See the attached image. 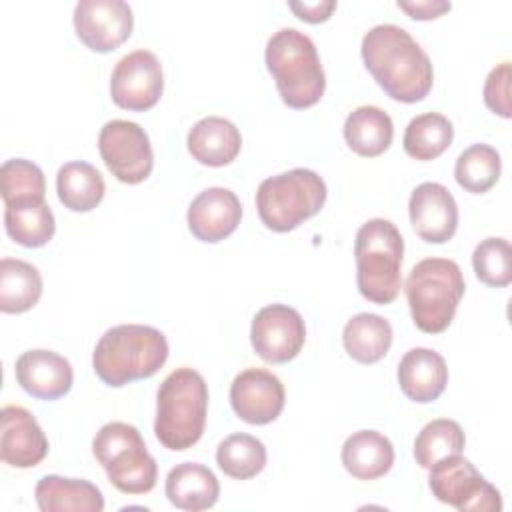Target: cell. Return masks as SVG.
Wrapping results in <instances>:
<instances>
[{"instance_id": "cell-25", "label": "cell", "mask_w": 512, "mask_h": 512, "mask_svg": "<svg viewBox=\"0 0 512 512\" xmlns=\"http://www.w3.org/2000/svg\"><path fill=\"white\" fill-rule=\"evenodd\" d=\"M392 138V118L378 106H360L350 112L344 122V140L358 156H380L390 148Z\"/></svg>"}, {"instance_id": "cell-3", "label": "cell", "mask_w": 512, "mask_h": 512, "mask_svg": "<svg viewBox=\"0 0 512 512\" xmlns=\"http://www.w3.org/2000/svg\"><path fill=\"white\" fill-rule=\"evenodd\" d=\"M208 384L200 372L182 366L170 372L156 394L154 434L168 450H188L204 434Z\"/></svg>"}, {"instance_id": "cell-16", "label": "cell", "mask_w": 512, "mask_h": 512, "mask_svg": "<svg viewBox=\"0 0 512 512\" xmlns=\"http://www.w3.org/2000/svg\"><path fill=\"white\" fill-rule=\"evenodd\" d=\"M0 456L8 466L32 468L48 454V438L32 412L8 404L0 410Z\"/></svg>"}, {"instance_id": "cell-4", "label": "cell", "mask_w": 512, "mask_h": 512, "mask_svg": "<svg viewBox=\"0 0 512 512\" xmlns=\"http://www.w3.org/2000/svg\"><path fill=\"white\" fill-rule=\"evenodd\" d=\"M266 66L282 102L302 110L320 102L326 76L314 42L296 28H280L266 42Z\"/></svg>"}, {"instance_id": "cell-6", "label": "cell", "mask_w": 512, "mask_h": 512, "mask_svg": "<svg viewBox=\"0 0 512 512\" xmlns=\"http://www.w3.org/2000/svg\"><path fill=\"white\" fill-rule=\"evenodd\" d=\"M464 276L460 266L448 258H424L404 282L412 320L426 334L444 332L464 296Z\"/></svg>"}, {"instance_id": "cell-9", "label": "cell", "mask_w": 512, "mask_h": 512, "mask_svg": "<svg viewBox=\"0 0 512 512\" xmlns=\"http://www.w3.org/2000/svg\"><path fill=\"white\" fill-rule=\"evenodd\" d=\"M428 486L436 500L460 512H500L502 496L470 460L460 454L438 460L428 468Z\"/></svg>"}, {"instance_id": "cell-34", "label": "cell", "mask_w": 512, "mask_h": 512, "mask_svg": "<svg viewBox=\"0 0 512 512\" xmlns=\"http://www.w3.org/2000/svg\"><path fill=\"white\" fill-rule=\"evenodd\" d=\"M0 184L4 204L26 198H44L46 194V180L42 170L24 158H10L2 164Z\"/></svg>"}, {"instance_id": "cell-12", "label": "cell", "mask_w": 512, "mask_h": 512, "mask_svg": "<svg viewBox=\"0 0 512 512\" xmlns=\"http://www.w3.org/2000/svg\"><path fill=\"white\" fill-rule=\"evenodd\" d=\"M304 340V320L300 312L288 304H268L260 308L252 320L250 342L264 362H290L300 354Z\"/></svg>"}, {"instance_id": "cell-15", "label": "cell", "mask_w": 512, "mask_h": 512, "mask_svg": "<svg viewBox=\"0 0 512 512\" xmlns=\"http://www.w3.org/2000/svg\"><path fill=\"white\" fill-rule=\"evenodd\" d=\"M414 232L430 244L448 242L458 228V206L450 190L438 182L418 184L408 202Z\"/></svg>"}, {"instance_id": "cell-2", "label": "cell", "mask_w": 512, "mask_h": 512, "mask_svg": "<svg viewBox=\"0 0 512 512\" xmlns=\"http://www.w3.org/2000/svg\"><path fill=\"white\" fill-rule=\"evenodd\" d=\"M166 360L168 340L158 328L120 324L100 336L92 354V368L104 384L120 388L154 376Z\"/></svg>"}, {"instance_id": "cell-20", "label": "cell", "mask_w": 512, "mask_h": 512, "mask_svg": "<svg viewBox=\"0 0 512 512\" xmlns=\"http://www.w3.org/2000/svg\"><path fill=\"white\" fill-rule=\"evenodd\" d=\"M186 144L196 162L220 168L238 156L242 148V136L236 124L228 118L208 116L190 128Z\"/></svg>"}, {"instance_id": "cell-35", "label": "cell", "mask_w": 512, "mask_h": 512, "mask_svg": "<svg viewBox=\"0 0 512 512\" xmlns=\"http://www.w3.org/2000/svg\"><path fill=\"white\" fill-rule=\"evenodd\" d=\"M510 80L512 66L510 62H502L490 70L484 82V104L498 116L510 118Z\"/></svg>"}, {"instance_id": "cell-22", "label": "cell", "mask_w": 512, "mask_h": 512, "mask_svg": "<svg viewBox=\"0 0 512 512\" xmlns=\"http://www.w3.org/2000/svg\"><path fill=\"white\" fill-rule=\"evenodd\" d=\"M42 512H102L104 496L100 488L82 478H64L58 474L42 476L34 490Z\"/></svg>"}, {"instance_id": "cell-5", "label": "cell", "mask_w": 512, "mask_h": 512, "mask_svg": "<svg viewBox=\"0 0 512 512\" xmlns=\"http://www.w3.org/2000/svg\"><path fill=\"white\" fill-rule=\"evenodd\" d=\"M404 240L394 222L372 218L364 222L354 240L358 292L374 304L396 300L402 284Z\"/></svg>"}, {"instance_id": "cell-21", "label": "cell", "mask_w": 512, "mask_h": 512, "mask_svg": "<svg viewBox=\"0 0 512 512\" xmlns=\"http://www.w3.org/2000/svg\"><path fill=\"white\" fill-rule=\"evenodd\" d=\"M164 492L172 506L188 512H200L216 504L220 484L208 466L198 462H182L168 472Z\"/></svg>"}, {"instance_id": "cell-18", "label": "cell", "mask_w": 512, "mask_h": 512, "mask_svg": "<svg viewBox=\"0 0 512 512\" xmlns=\"http://www.w3.org/2000/svg\"><path fill=\"white\" fill-rule=\"evenodd\" d=\"M16 380L34 398L58 400L74 382L70 362L52 350H26L16 360Z\"/></svg>"}, {"instance_id": "cell-11", "label": "cell", "mask_w": 512, "mask_h": 512, "mask_svg": "<svg viewBox=\"0 0 512 512\" xmlns=\"http://www.w3.org/2000/svg\"><path fill=\"white\" fill-rule=\"evenodd\" d=\"M162 90V64L150 50H134L122 56L112 70L110 96L112 102L124 110H150L158 104Z\"/></svg>"}, {"instance_id": "cell-30", "label": "cell", "mask_w": 512, "mask_h": 512, "mask_svg": "<svg viewBox=\"0 0 512 512\" xmlns=\"http://www.w3.org/2000/svg\"><path fill=\"white\" fill-rule=\"evenodd\" d=\"M266 460V446L256 436L244 432L226 436L216 448V462L220 470L236 480L254 478L264 470Z\"/></svg>"}, {"instance_id": "cell-36", "label": "cell", "mask_w": 512, "mask_h": 512, "mask_svg": "<svg viewBox=\"0 0 512 512\" xmlns=\"http://www.w3.org/2000/svg\"><path fill=\"white\" fill-rule=\"evenodd\" d=\"M288 8L304 22L310 24H318L330 18V14L336 10V2L328 0V2H290Z\"/></svg>"}, {"instance_id": "cell-1", "label": "cell", "mask_w": 512, "mask_h": 512, "mask_svg": "<svg viewBox=\"0 0 512 512\" xmlns=\"http://www.w3.org/2000/svg\"><path fill=\"white\" fill-rule=\"evenodd\" d=\"M360 52L368 72L392 100L414 104L432 90V62L402 26L378 24L370 28L362 38Z\"/></svg>"}, {"instance_id": "cell-33", "label": "cell", "mask_w": 512, "mask_h": 512, "mask_svg": "<svg viewBox=\"0 0 512 512\" xmlns=\"http://www.w3.org/2000/svg\"><path fill=\"white\" fill-rule=\"evenodd\" d=\"M472 266L480 282L504 288L512 282V250L506 238H484L472 252Z\"/></svg>"}, {"instance_id": "cell-14", "label": "cell", "mask_w": 512, "mask_h": 512, "mask_svg": "<svg viewBox=\"0 0 512 512\" xmlns=\"http://www.w3.org/2000/svg\"><path fill=\"white\" fill-rule=\"evenodd\" d=\"M284 386L264 368H246L230 384V404L236 416L248 424L274 422L284 410Z\"/></svg>"}, {"instance_id": "cell-37", "label": "cell", "mask_w": 512, "mask_h": 512, "mask_svg": "<svg viewBox=\"0 0 512 512\" xmlns=\"http://www.w3.org/2000/svg\"><path fill=\"white\" fill-rule=\"evenodd\" d=\"M400 10H404L410 18L414 20H432L442 16L452 8L450 2H440V0H424V2H396Z\"/></svg>"}, {"instance_id": "cell-23", "label": "cell", "mask_w": 512, "mask_h": 512, "mask_svg": "<svg viewBox=\"0 0 512 512\" xmlns=\"http://www.w3.org/2000/svg\"><path fill=\"white\" fill-rule=\"evenodd\" d=\"M342 464L358 480H376L392 468L394 446L376 430H358L342 446Z\"/></svg>"}, {"instance_id": "cell-24", "label": "cell", "mask_w": 512, "mask_h": 512, "mask_svg": "<svg viewBox=\"0 0 512 512\" xmlns=\"http://www.w3.org/2000/svg\"><path fill=\"white\" fill-rule=\"evenodd\" d=\"M4 206V226L16 244L40 248L52 240L56 222L44 198H26Z\"/></svg>"}, {"instance_id": "cell-7", "label": "cell", "mask_w": 512, "mask_h": 512, "mask_svg": "<svg viewBox=\"0 0 512 512\" xmlns=\"http://www.w3.org/2000/svg\"><path fill=\"white\" fill-rule=\"evenodd\" d=\"M328 196L326 182L308 168H294L260 182L256 208L272 232H290L320 212Z\"/></svg>"}, {"instance_id": "cell-31", "label": "cell", "mask_w": 512, "mask_h": 512, "mask_svg": "<svg viewBox=\"0 0 512 512\" xmlns=\"http://www.w3.org/2000/svg\"><path fill=\"white\" fill-rule=\"evenodd\" d=\"M500 170L502 162L496 148L472 144L456 158L454 178L466 192L484 194L498 182Z\"/></svg>"}, {"instance_id": "cell-29", "label": "cell", "mask_w": 512, "mask_h": 512, "mask_svg": "<svg viewBox=\"0 0 512 512\" xmlns=\"http://www.w3.org/2000/svg\"><path fill=\"white\" fill-rule=\"evenodd\" d=\"M454 138L452 122L438 112H424L406 126L402 146L416 160H434L448 150Z\"/></svg>"}, {"instance_id": "cell-10", "label": "cell", "mask_w": 512, "mask_h": 512, "mask_svg": "<svg viewBox=\"0 0 512 512\" xmlns=\"http://www.w3.org/2000/svg\"><path fill=\"white\" fill-rule=\"evenodd\" d=\"M98 150L112 176L124 184H140L152 172L154 152L148 134L136 122H106L98 134Z\"/></svg>"}, {"instance_id": "cell-19", "label": "cell", "mask_w": 512, "mask_h": 512, "mask_svg": "<svg viewBox=\"0 0 512 512\" xmlns=\"http://www.w3.org/2000/svg\"><path fill=\"white\" fill-rule=\"evenodd\" d=\"M398 384L412 402H434L448 384L446 360L430 348H412L398 364Z\"/></svg>"}, {"instance_id": "cell-13", "label": "cell", "mask_w": 512, "mask_h": 512, "mask_svg": "<svg viewBox=\"0 0 512 512\" xmlns=\"http://www.w3.org/2000/svg\"><path fill=\"white\" fill-rule=\"evenodd\" d=\"M132 26V8L122 0H80L74 8L76 36L94 52L106 54L122 46Z\"/></svg>"}, {"instance_id": "cell-32", "label": "cell", "mask_w": 512, "mask_h": 512, "mask_svg": "<svg viewBox=\"0 0 512 512\" xmlns=\"http://www.w3.org/2000/svg\"><path fill=\"white\" fill-rule=\"evenodd\" d=\"M464 444H466V438L456 420L436 418L428 422L414 440L416 464L428 470L442 458L462 454Z\"/></svg>"}, {"instance_id": "cell-8", "label": "cell", "mask_w": 512, "mask_h": 512, "mask_svg": "<svg viewBox=\"0 0 512 512\" xmlns=\"http://www.w3.org/2000/svg\"><path fill=\"white\" fill-rule=\"evenodd\" d=\"M92 452L116 490L146 494L156 486L158 464L136 426L128 422L104 424L92 440Z\"/></svg>"}, {"instance_id": "cell-17", "label": "cell", "mask_w": 512, "mask_h": 512, "mask_svg": "<svg viewBox=\"0 0 512 512\" xmlns=\"http://www.w3.org/2000/svg\"><path fill=\"white\" fill-rule=\"evenodd\" d=\"M242 204L238 196L222 186L202 190L188 206V228L202 242H220L240 224Z\"/></svg>"}, {"instance_id": "cell-28", "label": "cell", "mask_w": 512, "mask_h": 512, "mask_svg": "<svg viewBox=\"0 0 512 512\" xmlns=\"http://www.w3.org/2000/svg\"><path fill=\"white\" fill-rule=\"evenodd\" d=\"M42 296V276L36 266L18 258L0 260V310L20 314L38 304Z\"/></svg>"}, {"instance_id": "cell-27", "label": "cell", "mask_w": 512, "mask_h": 512, "mask_svg": "<svg viewBox=\"0 0 512 512\" xmlns=\"http://www.w3.org/2000/svg\"><path fill=\"white\" fill-rule=\"evenodd\" d=\"M56 192L64 208L72 212L94 210L106 192L102 174L84 160H72L60 166L56 174Z\"/></svg>"}, {"instance_id": "cell-26", "label": "cell", "mask_w": 512, "mask_h": 512, "mask_svg": "<svg viewBox=\"0 0 512 512\" xmlns=\"http://www.w3.org/2000/svg\"><path fill=\"white\" fill-rule=\"evenodd\" d=\"M392 336V326L386 318L360 312L346 322L342 342L352 360L360 364H374L388 354Z\"/></svg>"}]
</instances>
